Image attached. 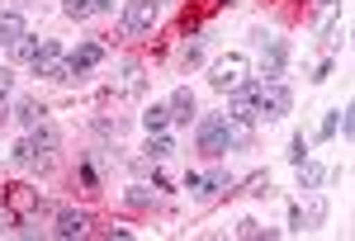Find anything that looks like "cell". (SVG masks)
Masks as SVG:
<instances>
[{"label":"cell","instance_id":"6da1fadb","mask_svg":"<svg viewBox=\"0 0 355 241\" xmlns=\"http://www.w3.org/2000/svg\"><path fill=\"white\" fill-rule=\"evenodd\" d=\"M194 142H199V152H204L209 161H218V157H227L232 147H246V142H251V128L232 123L227 114H209V118H199Z\"/></svg>","mask_w":355,"mask_h":241},{"label":"cell","instance_id":"7a4b0ae2","mask_svg":"<svg viewBox=\"0 0 355 241\" xmlns=\"http://www.w3.org/2000/svg\"><path fill=\"white\" fill-rule=\"evenodd\" d=\"M246 80H251V57H246V53H227V57H218V62L209 66V85H214L218 95L242 90Z\"/></svg>","mask_w":355,"mask_h":241},{"label":"cell","instance_id":"3957f363","mask_svg":"<svg viewBox=\"0 0 355 241\" xmlns=\"http://www.w3.org/2000/svg\"><path fill=\"white\" fill-rule=\"evenodd\" d=\"M294 109V90L284 80H256V114L270 123V118H284Z\"/></svg>","mask_w":355,"mask_h":241},{"label":"cell","instance_id":"277c9868","mask_svg":"<svg viewBox=\"0 0 355 241\" xmlns=\"http://www.w3.org/2000/svg\"><path fill=\"white\" fill-rule=\"evenodd\" d=\"M10 208H15V217H38L43 213V194L33 185H24V180H15V185H5V194H0Z\"/></svg>","mask_w":355,"mask_h":241},{"label":"cell","instance_id":"5b68a950","mask_svg":"<svg viewBox=\"0 0 355 241\" xmlns=\"http://www.w3.org/2000/svg\"><path fill=\"white\" fill-rule=\"evenodd\" d=\"M185 189H190L199 204H214L218 194H227V189H232V175H227V170H209V175H185Z\"/></svg>","mask_w":355,"mask_h":241},{"label":"cell","instance_id":"8992f818","mask_svg":"<svg viewBox=\"0 0 355 241\" xmlns=\"http://www.w3.org/2000/svg\"><path fill=\"white\" fill-rule=\"evenodd\" d=\"M157 15H162L157 0H128V5H123V33H128V38L147 33V28L157 24Z\"/></svg>","mask_w":355,"mask_h":241},{"label":"cell","instance_id":"52a82bcc","mask_svg":"<svg viewBox=\"0 0 355 241\" xmlns=\"http://www.w3.org/2000/svg\"><path fill=\"white\" fill-rule=\"evenodd\" d=\"M284 62H289V43L275 38V33H266V38H261V76L279 80L284 76Z\"/></svg>","mask_w":355,"mask_h":241},{"label":"cell","instance_id":"ba28073f","mask_svg":"<svg viewBox=\"0 0 355 241\" xmlns=\"http://www.w3.org/2000/svg\"><path fill=\"white\" fill-rule=\"evenodd\" d=\"M67 62H71V76H76V80L90 76V71H95V66L105 62V43H100V38H90V43H81V48L67 57Z\"/></svg>","mask_w":355,"mask_h":241},{"label":"cell","instance_id":"9c48e42d","mask_svg":"<svg viewBox=\"0 0 355 241\" xmlns=\"http://www.w3.org/2000/svg\"><path fill=\"white\" fill-rule=\"evenodd\" d=\"M90 232V213H81V208H62V213L53 217V237H85Z\"/></svg>","mask_w":355,"mask_h":241},{"label":"cell","instance_id":"30bf717a","mask_svg":"<svg viewBox=\"0 0 355 241\" xmlns=\"http://www.w3.org/2000/svg\"><path fill=\"white\" fill-rule=\"evenodd\" d=\"M24 33H28V24L19 10H0V48H15Z\"/></svg>","mask_w":355,"mask_h":241},{"label":"cell","instance_id":"8fae6325","mask_svg":"<svg viewBox=\"0 0 355 241\" xmlns=\"http://www.w3.org/2000/svg\"><path fill=\"white\" fill-rule=\"evenodd\" d=\"M10 166H19V170H48V166H53V157L33 152V147H28V137H24L19 147H10Z\"/></svg>","mask_w":355,"mask_h":241},{"label":"cell","instance_id":"7c38bea8","mask_svg":"<svg viewBox=\"0 0 355 241\" xmlns=\"http://www.w3.org/2000/svg\"><path fill=\"white\" fill-rule=\"evenodd\" d=\"M166 109H171V123H190V118H194V90H190V85H180V90L166 100Z\"/></svg>","mask_w":355,"mask_h":241},{"label":"cell","instance_id":"4fadbf2b","mask_svg":"<svg viewBox=\"0 0 355 241\" xmlns=\"http://www.w3.org/2000/svg\"><path fill=\"white\" fill-rule=\"evenodd\" d=\"M57 142H62V137H57L53 123H38V128H28V147H33V152H43V157H53Z\"/></svg>","mask_w":355,"mask_h":241},{"label":"cell","instance_id":"5bb4252c","mask_svg":"<svg viewBox=\"0 0 355 241\" xmlns=\"http://www.w3.org/2000/svg\"><path fill=\"white\" fill-rule=\"evenodd\" d=\"M114 90H119V95H137V90H142V62H123Z\"/></svg>","mask_w":355,"mask_h":241},{"label":"cell","instance_id":"9a60e30c","mask_svg":"<svg viewBox=\"0 0 355 241\" xmlns=\"http://www.w3.org/2000/svg\"><path fill=\"white\" fill-rule=\"evenodd\" d=\"M175 152V142H171V133H152L147 137V147H142V161H152V166H162L166 157Z\"/></svg>","mask_w":355,"mask_h":241},{"label":"cell","instance_id":"2e32d148","mask_svg":"<svg viewBox=\"0 0 355 241\" xmlns=\"http://www.w3.org/2000/svg\"><path fill=\"white\" fill-rule=\"evenodd\" d=\"M43 43H48V38H19V43H15V62H19V66H33V57L43 53Z\"/></svg>","mask_w":355,"mask_h":241},{"label":"cell","instance_id":"e0dca14e","mask_svg":"<svg viewBox=\"0 0 355 241\" xmlns=\"http://www.w3.org/2000/svg\"><path fill=\"white\" fill-rule=\"evenodd\" d=\"M142 128H147V133H166V128H171V109L152 105L147 114H142Z\"/></svg>","mask_w":355,"mask_h":241},{"label":"cell","instance_id":"ac0fdd59","mask_svg":"<svg viewBox=\"0 0 355 241\" xmlns=\"http://www.w3.org/2000/svg\"><path fill=\"white\" fill-rule=\"evenodd\" d=\"M15 118H19L24 128H38V123H48V109H43V105H33V100H24V105L15 109Z\"/></svg>","mask_w":355,"mask_h":241},{"label":"cell","instance_id":"d6986e66","mask_svg":"<svg viewBox=\"0 0 355 241\" xmlns=\"http://www.w3.org/2000/svg\"><path fill=\"white\" fill-rule=\"evenodd\" d=\"M322 180H327V170H322L318 161H303L299 166V189H318Z\"/></svg>","mask_w":355,"mask_h":241},{"label":"cell","instance_id":"ffe728a7","mask_svg":"<svg viewBox=\"0 0 355 241\" xmlns=\"http://www.w3.org/2000/svg\"><path fill=\"white\" fill-rule=\"evenodd\" d=\"M232 232H237V237H242V241H261V237H275V227H261L256 217H242V222H237Z\"/></svg>","mask_w":355,"mask_h":241},{"label":"cell","instance_id":"44dd1931","mask_svg":"<svg viewBox=\"0 0 355 241\" xmlns=\"http://www.w3.org/2000/svg\"><path fill=\"white\" fill-rule=\"evenodd\" d=\"M62 15L67 19H90L95 15V0H62Z\"/></svg>","mask_w":355,"mask_h":241},{"label":"cell","instance_id":"7402d4cb","mask_svg":"<svg viewBox=\"0 0 355 241\" xmlns=\"http://www.w3.org/2000/svg\"><path fill=\"white\" fill-rule=\"evenodd\" d=\"M242 194H251V199H266V194H270V175H266V170L246 175V189H242Z\"/></svg>","mask_w":355,"mask_h":241},{"label":"cell","instance_id":"603a6c76","mask_svg":"<svg viewBox=\"0 0 355 241\" xmlns=\"http://www.w3.org/2000/svg\"><path fill=\"white\" fill-rule=\"evenodd\" d=\"M76 175H81V185L90 189V194L100 189V170H95V161H90V157H81V170H76Z\"/></svg>","mask_w":355,"mask_h":241},{"label":"cell","instance_id":"cb8c5ba5","mask_svg":"<svg viewBox=\"0 0 355 241\" xmlns=\"http://www.w3.org/2000/svg\"><path fill=\"white\" fill-rule=\"evenodd\" d=\"M128 204H133V208H152V204H157V194H152L147 185H133V189H128Z\"/></svg>","mask_w":355,"mask_h":241},{"label":"cell","instance_id":"d4e9b609","mask_svg":"<svg viewBox=\"0 0 355 241\" xmlns=\"http://www.w3.org/2000/svg\"><path fill=\"white\" fill-rule=\"evenodd\" d=\"M336 128H341V137L355 133V105H341V109H336Z\"/></svg>","mask_w":355,"mask_h":241},{"label":"cell","instance_id":"484cf974","mask_svg":"<svg viewBox=\"0 0 355 241\" xmlns=\"http://www.w3.org/2000/svg\"><path fill=\"white\" fill-rule=\"evenodd\" d=\"M322 217H327V204L318 199V204H313V208L303 213V232H313V227H322Z\"/></svg>","mask_w":355,"mask_h":241},{"label":"cell","instance_id":"4316f807","mask_svg":"<svg viewBox=\"0 0 355 241\" xmlns=\"http://www.w3.org/2000/svg\"><path fill=\"white\" fill-rule=\"evenodd\" d=\"M308 161V142H303V133H294V142H289V166H303Z\"/></svg>","mask_w":355,"mask_h":241},{"label":"cell","instance_id":"83f0119b","mask_svg":"<svg viewBox=\"0 0 355 241\" xmlns=\"http://www.w3.org/2000/svg\"><path fill=\"white\" fill-rule=\"evenodd\" d=\"M10 90H15V71H10V66H0V105L10 100Z\"/></svg>","mask_w":355,"mask_h":241},{"label":"cell","instance_id":"f1b7e54d","mask_svg":"<svg viewBox=\"0 0 355 241\" xmlns=\"http://www.w3.org/2000/svg\"><path fill=\"white\" fill-rule=\"evenodd\" d=\"M318 137H322V142H331V137H336V109H331L327 118H322V128H318Z\"/></svg>","mask_w":355,"mask_h":241},{"label":"cell","instance_id":"f546056e","mask_svg":"<svg viewBox=\"0 0 355 241\" xmlns=\"http://www.w3.org/2000/svg\"><path fill=\"white\" fill-rule=\"evenodd\" d=\"M199 62H204V43H190L185 48V66H199Z\"/></svg>","mask_w":355,"mask_h":241},{"label":"cell","instance_id":"4dcf8cb0","mask_svg":"<svg viewBox=\"0 0 355 241\" xmlns=\"http://www.w3.org/2000/svg\"><path fill=\"white\" fill-rule=\"evenodd\" d=\"M105 237H119V241H128V237H133V227H123V222H114V227H105Z\"/></svg>","mask_w":355,"mask_h":241},{"label":"cell","instance_id":"1f68e13d","mask_svg":"<svg viewBox=\"0 0 355 241\" xmlns=\"http://www.w3.org/2000/svg\"><path fill=\"white\" fill-rule=\"evenodd\" d=\"M289 232H303V208L299 204H289Z\"/></svg>","mask_w":355,"mask_h":241},{"label":"cell","instance_id":"d6a6232c","mask_svg":"<svg viewBox=\"0 0 355 241\" xmlns=\"http://www.w3.org/2000/svg\"><path fill=\"white\" fill-rule=\"evenodd\" d=\"M331 76V57H322V62H318V71H313V80H318V85H322V80Z\"/></svg>","mask_w":355,"mask_h":241}]
</instances>
